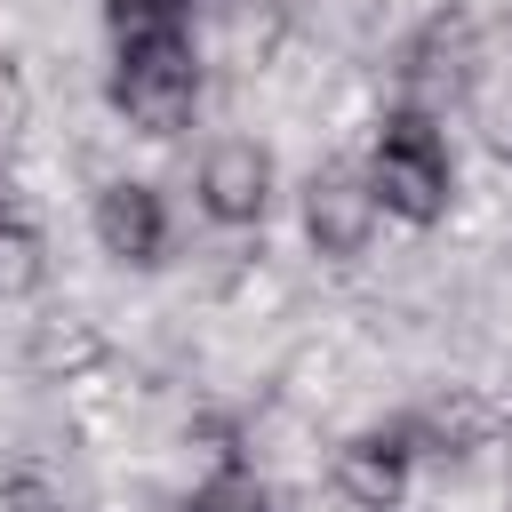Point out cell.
<instances>
[{"instance_id": "obj_1", "label": "cell", "mask_w": 512, "mask_h": 512, "mask_svg": "<svg viewBox=\"0 0 512 512\" xmlns=\"http://www.w3.org/2000/svg\"><path fill=\"white\" fill-rule=\"evenodd\" d=\"M368 192L384 216L400 224H440L448 216V144L432 128V112L400 104L376 120V144H368Z\"/></svg>"}, {"instance_id": "obj_2", "label": "cell", "mask_w": 512, "mask_h": 512, "mask_svg": "<svg viewBox=\"0 0 512 512\" xmlns=\"http://www.w3.org/2000/svg\"><path fill=\"white\" fill-rule=\"evenodd\" d=\"M112 112L144 136H176L200 104V56L192 40H136V48H112V80H104Z\"/></svg>"}, {"instance_id": "obj_3", "label": "cell", "mask_w": 512, "mask_h": 512, "mask_svg": "<svg viewBox=\"0 0 512 512\" xmlns=\"http://www.w3.org/2000/svg\"><path fill=\"white\" fill-rule=\"evenodd\" d=\"M376 216H384V208H376V192H368L360 168H320V176L304 184V232H312V248L336 256V264H352V256L368 248V224H376Z\"/></svg>"}, {"instance_id": "obj_4", "label": "cell", "mask_w": 512, "mask_h": 512, "mask_svg": "<svg viewBox=\"0 0 512 512\" xmlns=\"http://www.w3.org/2000/svg\"><path fill=\"white\" fill-rule=\"evenodd\" d=\"M408 464H416V432L408 424H384V432H360V440L336 448V488L360 512H392L400 488H408Z\"/></svg>"}, {"instance_id": "obj_5", "label": "cell", "mask_w": 512, "mask_h": 512, "mask_svg": "<svg viewBox=\"0 0 512 512\" xmlns=\"http://www.w3.org/2000/svg\"><path fill=\"white\" fill-rule=\"evenodd\" d=\"M264 200H272V160H264V144L224 136V144L200 160V208H208L216 224H256Z\"/></svg>"}, {"instance_id": "obj_6", "label": "cell", "mask_w": 512, "mask_h": 512, "mask_svg": "<svg viewBox=\"0 0 512 512\" xmlns=\"http://www.w3.org/2000/svg\"><path fill=\"white\" fill-rule=\"evenodd\" d=\"M96 240H104V256H120V264H160V248H168V208H160V192L136 184V176L104 184V192H96Z\"/></svg>"}, {"instance_id": "obj_7", "label": "cell", "mask_w": 512, "mask_h": 512, "mask_svg": "<svg viewBox=\"0 0 512 512\" xmlns=\"http://www.w3.org/2000/svg\"><path fill=\"white\" fill-rule=\"evenodd\" d=\"M192 8H200V0H104V24H112V48L192 40Z\"/></svg>"}, {"instance_id": "obj_8", "label": "cell", "mask_w": 512, "mask_h": 512, "mask_svg": "<svg viewBox=\"0 0 512 512\" xmlns=\"http://www.w3.org/2000/svg\"><path fill=\"white\" fill-rule=\"evenodd\" d=\"M184 512H272V496H264V480H256V472L224 464V472H208V480L192 488V504H184Z\"/></svg>"}, {"instance_id": "obj_9", "label": "cell", "mask_w": 512, "mask_h": 512, "mask_svg": "<svg viewBox=\"0 0 512 512\" xmlns=\"http://www.w3.org/2000/svg\"><path fill=\"white\" fill-rule=\"evenodd\" d=\"M32 280H40V232L8 208L0 216V288H32Z\"/></svg>"}, {"instance_id": "obj_10", "label": "cell", "mask_w": 512, "mask_h": 512, "mask_svg": "<svg viewBox=\"0 0 512 512\" xmlns=\"http://www.w3.org/2000/svg\"><path fill=\"white\" fill-rule=\"evenodd\" d=\"M24 128V80H16V64L0 56V144Z\"/></svg>"}, {"instance_id": "obj_11", "label": "cell", "mask_w": 512, "mask_h": 512, "mask_svg": "<svg viewBox=\"0 0 512 512\" xmlns=\"http://www.w3.org/2000/svg\"><path fill=\"white\" fill-rule=\"evenodd\" d=\"M8 512H48V496H40L32 480H16V488H8Z\"/></svg>"}, {"instance_id": "obj_12", "label": "cell", "mask_w": 512, "mask_h": 512, "mask_svg": "<svg viewBox=\"0 0 512 512\" xmlns=\"http://www.w3.org/2000/svg\"><path fill=\"white\" fill-rule=\"evenodd\" d=\"M0 216H8V184H0Z\"/></svg>"}, {"instance_id": "obj_13", "label": "cell", "mask_w": 512, "mask_h": 512, "mask_svg": "<svg viewBox=\"0 0 512 512\" xmlns=\"http://www.w3.org/2000/svg\"><path fill=\"white\" fill-rule=\"evenodd\" d=\"M504 512H512V504H504Z\"/></svg>"}]
</instances>
